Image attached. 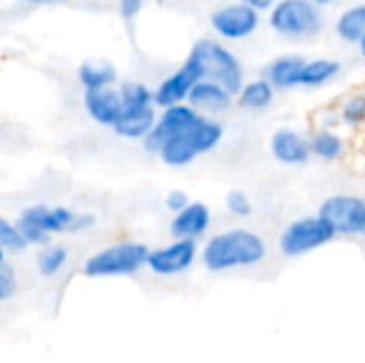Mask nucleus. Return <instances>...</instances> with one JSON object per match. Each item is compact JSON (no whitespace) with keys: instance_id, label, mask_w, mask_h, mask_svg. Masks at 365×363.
I'll list each match as a JSON object with an SVG mask.
<instances>
[{"instance_id":"nucleus-1","label":"nucleus","mask_w":365,"mask_h":363,"mask_svg":"<svg viewBox=\"0 0 365 363\" xmlns=\"http://www.w3.org/2000/svg\"><path fill=\"white\" fill-rule=\"evenodd\" d=\"M265 242L248 229H231L214 235L203 248V263L212 272L250 267L265 259Z\"/></svg>"},{"instance_id":"nucleus-2","label":"nucleus","mask_w":365,"mask_h":363,"mask_svg":"<svg viewBox=\"0 0 365 363\" xmlns=\"http://www.w3.org/2000/svg\"><path fill=\"white\" fill-rule=\"evenodd\" d=\"M220 139H222V126L212 120L199 118L184 133H180L178 137L167 141L158 154H160L163 163H167L171 167H182V165L192 163L199 154L216 148Z\"/></svg>"},{"instance_id":"nucleus-3","label":"nucleus","mask_w":365,"mask_h":363,"mask_svg":"<svg viewBox=\"0 0 365 363\" xmlns=\"http://www.w3.org/2000/svg\"><path fill=\"white\" fill-rule=\"evenodd\" d=\"M148 259H150L148 246L139 242H122L92 255L83 265V274L90 278L130 276L139 272L143 265H148Z\"/></svg>"},{"instance_id":"nucleus-4","label":"nucleus","mask_w":365,"mask_h":363,"mask_svg":"<svg viewBox=\"0 0 365 363\" xmlns=\"http://www.w3.org/2000/svg\"><path fill=\"white\" fill-rule=\"evenodd\" d=\"M192 58L199 60L205 79L220 83L225 90H229L231 94L242 92V81H244V73H242V64L240 60L220 43L203 39L192 47Z\"/></svg>"},{"instance_id":"nucleus-5","label":"nucleus","mask_w":365,"mask_h":363,"mask_svg":"<svg viewBox=\"0 0 365 363\" xmlns=\"http://www.w3.org/2000/svg\"><path fill=\"white\" fill-rule=\"evenodd\" d=\"M336 231L321 216H306L293 220L280 235V250L287 257H299L317 250L334 240Z\"/></svg>"},{"instance_id":"nucleus-6","label":"nucleus","mask_w":365,"mask_h":363,"mask_svg":"<svg viewBox=\"0 0 365 363\" xmlns=\"http://www.w3.org/2000/svg\"><path fill=\"white\" fill-rule=\"evenodd\" d=\"M269 24L280 34L304 36L319 30L321 13L312 0H280L269 13Z\"/></svg>"},{"instance_id":"nucleus-7","label":"nucleus","mask_w":365,"mask_h":363,"mask_svg":"<svg viewBox=\"0 0 365 363\" xmlns=\"http://www.w3.org/2000/svg\"><path fill=\"white\" fill-rule=\"evenodd\" d=\"M319 216L336 233H361L365 225V201L353 195H334L321 203Z\"/></svg>"},{"instance_id":"nucleus-8","label":"nucleus","mask_w":365,"mask_h":363,"mask_svg":"<svg viewBox=\"0 0 365 363\" xmlns=\"http://www.w3.org/2000/svg\"><path fill=\"white\" fill-rule=\"evenodd\" d=\"M203 79H205V75H203V68H201L199 60L192 58V56H188V60L173 75H169L158 86V90L154 94V101H156V105H160L165 109L175 107L184 98H188L190 92L195 90V86L199 81H203Z\"/></svg>"},{"instance_id":"nucleus-9","label":"nucleus","mask_w":365,"mask_h":363,"mask_svg":"<svg viewBox=\"0 0 365 363\" xmlns=\"http://www.w3.org/2000/svg\"><path fill=\"white\" fill-rule=\"evenodd\" d=\"M201 116L188 107V105H175L163 111V116L158 118L154 131L150 133V137L145 139V148L150 152H160L163 145L167 141H171L173 137H178L180 133H184L188 126H192Z\"/></svg>"},{"instance_id":"nucleus-10","label":"nucleus","mask_w":365,"mask_h":363,"mask_svg":"<svg viewBox=\"0 0 365 363\" xmlns=\"http://www.w3.org/2000/svg\"><path fill=\"white\" fill-rule=\"evenodd\" d=\"M197 257V244L195 240H178L165 248H158L150 252L148 267L158 276H173L186 272Z\"/></svg>"},{"instance_id":"nucleus-11","label":"nucleus","mask_w":365,"mask_h":363,"mask_svg":"<svg viewBox=\"0 0 365 363\" xmlns=\"http://www.w3.org/2000/svg\"><path fill=\"white\" fill-rule=\"evenodd\" d=\"M212 26L216 28L218 34H222L227 39H244L257 30L259 11H255L252 6H248L244 2L229 4L214 13Z\"/></svg>"},{"instance_id":"nucleus-12","label":"nucleus","mask_w":365,"mask_h":363,"mask_svg":"<svg viewBox=\"0 0 365 363\" xmlns=\"http://www.w3.org/2000/svg\"><path fill=\"white\" fill-rule=\"evenodd\" d=\"M83 105L90 113L92 120H96L98 124L105 126H115V122L122 118L124 113V103H122V94L111 90V88H103V90H86L83 94Z\"/></svg>"},{"instance_id":"nucleus-13","label":"nucleus","mask_w":365,"mask_h":363,"mask_svg":"<svg viewBox=\"0 0 365 363\" xmlns=\"http://www.w3.org/2000/svg\"><path fill=\"white\" fill-rule=\"evenodd\" d=\"M269 148L274 158L284 165H304L312 154V145L308 143V139L291 128H280L278 133H274Z\"/></svg>"},{"instance_id":"nucleus-14","label":"nucleus","mask_w":365,"mask_h":363,"mask_svg":"<svg viewBox=\"0 0 365 363\" xmlns=\"http://www.w3.org/2000/svg\"><path fill=\"white\" fill-rule=\"evenodd\" d=\"M75 212H71L68 208H49V205H30L24 210L21 214V223H28V225H34L38 227L41 231H45L47 235L49 233H62V231H68L73 229V223H75Z\"/></svg>"},{"instance_id":"nucleus-15","label":"nucleus","mask_w":365,"mask_h":363,"mask_svg":"<svg viewBox=\"0 0 365 363\" xmlns=\"http://www.w3.org/2000/svg\"><path fill=\"white\" fill-rule=\"evenodd\" d=\"M210 208L205 203L195 201L184 212L175 214L171 223V233L178 240H195L205 233V229L210 227Z\"/></svg>"},{"instance_id":"nucleus-16","label":"nucleus","mask_w":365,"mask_h":363,"mask_svg":"<svg viewBox=\"0 0 365 363\" xmlns=\"http://www.w3.org/2000/svg\"><path fill=\"white\" fill-rule=\"evenodd\" d=\"M231 92L225 90L220 83L203 79L195 86V90L190 92L188 101L192 105V109H205V111H222L231 105Z\"/></svg>"},{"instance_id":"nucleus-17","label":"nucleus","mask_w":365,"mask_h":363,"mask_svg":"<svg viewBox=\"0 0 365 363\" xmlns=\"http://www.w3.org/2000/svg\"><path fill=\"white\" fill-rule=\"evenodd\" d=\"M156 126V113L152 107L139 111H124L113 131L124 139H148Z\"/></svg>"},{"instance_id":"nucleus-18","label":"nucleus","mask_w":365,"mask_h":363,"mask_svg":"<svg viewBox=\"0 0 365 363\" xmlns=\"http://www.w3.org/2000/svg\"><path fill=\"white\" fill-rule=\"evenodd\" d=\"M306 62L299 56H284L278 58L276 62L269 64L267 68V81L276 88H291L302 83V73H304Z\"/></svg>"},{"instance_id":"nucleus-19","label":"nucleus","mask_w":365,"mask_h":363,"mask_svg":"<svg viewBox=\"0 0 365 363\" xmlns=\"http://www.w3.org/2000/svg\"><path fill=\"white\" fill-rule=\"evenodd\" d=\"M336 32L349 43H361L365 39V4L346 9L336 21Z\"/></svg>"},{"instance_id":"nucleus-20","label":"nucleus","mask_w":365,"mask_h":363,"mask_svg":"<svg viewBox=\"0 0 365 363\" xmlns=\"http://www.w3.org/2000/svg\"><path fill=\"white\" fill-rule=\"evenodd\" d=\"M79 81L86 90H103L115 81V68L109 62H86L79 66Z\"/></svg>"},{"instance_id":"nucleus-21","label":"nucleus","mask_w":365,"mask_h":363,"mask_svg":"<svg viewBox=\"0 0 365 363\" xmlns=\"http://www.w3.org/2000/svg\"><path fill=\"white\" fill-rule=\"evenodd\" d=\"M274 101V86L265 79H257V81H250L242 88L240 92V105L244 109H252V111H259V109H265L269 107Z\"/></svg>"},{"instance_id":"nucleus-22","label":"nucleus","mask_w":365,"mask_h":363,"mask_svg":"<svg viewBox=\"0 0 365 363\" xmlns=\"http://www.w3.org/2000/svg\"><path fill=\"white\" fill-rule=\"evenodd\" d=\"M338 73H340V64H338L336 60H325V58L310 60V62H306V66H304L302 86H321V83H327V81L334 79Z\"/></svg>"},{"instance_id":"nucleus-23","label":"nucleus","mask_w":365,"mask_h":363,"mask_svg":"<svg viewBox=\"0 0 365 363\" xmlns=\"http://www.w3.org/2000/svg\"><path fill=\"white\" fill-rule=\"evenodd\" d=\"M122 94V103H124V111H139V109H148L152 107L154 94L150 92L148 86L139 83V81H128L122 86L120 90Z\"/></svg>"},{"instance_id":"nucleus-24","label":"nucleus","mask_w":365,"mask_h":363,"mask_svg":"<svg viewBox=\"0 0 365 363\" xmlns=\"http://www.w3.org/2000/svg\"><path fill=\"white\" fill-rule=\"evenodd\" d=\"M312 145V152L325 160H334L342 154V139L336 135V133H329V131H323V133H317L314 139L310 141Z\"/></svg>"},{"instance_id":"nucleus-25","label":"nucleus","mask_w":365,"mask_h":363,"mask_svg":"<svg viewBox=\"0 0 365 363\" xmlns=\"http://www.w3.org/2000/svg\"><path fill=\"white\" fill-rule=\"evenodd\" d=\"M66 259H68L66 248H62V246H45L41 250V255H38V261H36L38 263V272L43 276H53V274H58L64 267Z\"/></svg>"},{"instance_id":"nucleus-26","label":"nucleus","mask_w":365,"mask_h":363,"mask_svg":"<svg viewBox=\"0 0 365 363\" xmlns=\"http://www.w3.org/2000/svg\"><path fill=\"white\" fill-rule=\"evenodd\" d=\"M0 246L2 250H11V252H21L28 246L19 225H13L6 218L0 220Z\"/></svg>"},{"instance_id":"nucleus-27","label":"nucleus","mask_w":365,"mask_h":363,"mask_svg":"<svg viewBox=\"0 0 365 363\" xmlns=\"http://www.w3.org/2000/svg\"><path fill=\"white\" fill-rule=\"evenodd\" d=\"M227 210L233 214V216H250L252 214V201L248 199V195L244 190H231L227 195Z\"/></svg>"},{"instance_id":"nucleus-28","label":"nucleus","mask_w":365,"mask_h":363,"mask_svg":"<svg viewBox=\"0 0 365 363\" xmlns=\"http://www.w3.org/2000/svg\"><path fill=\"white\" fill-rule=\"evenodd\" d=\"M342 118L349 122V124H359L365 120V96H353L346 105H344V111H342Z\"/></svg>"},{"instance_id":"nucleus-29","label":"nucleus","mask_w":365,"mask_h":363,"mask_svg":"<svg viewBox=\"0 0 365 363\" xmlns=\"http://www.w3.org/2000/svg\"><path fill=\"white\" fill-rule=\"evenodd\" d=\"M15 287H17V280H15V274H13V267L2 261L0 263V300H9L13 293H15Z\"/></svg>"},{"instance_id":"nucleus-30","label":"nucleus","mask_w":365,"mask_h":363,"mask_svg":"<svg viewBox=\"0 0 365 363\" xmlns=\"http://www.w3.org/2000/svg\"><path fill=\"white\" fill-rule=\"evenodd\" d=\"M165 205H167L169 212L180 214V212H184V210L190 205V201H188L186 193H182V190H171V193L167 195V199H165Z\"/></svg>"},{"instance_id":"nucleus-31","label":"nucleus","mask_w":365,"mask_h":363,"mask_svg":"<svg viewBox=\"0 0 365 363\" xmlns=\"http://www.w3.org/2000/svg\"><path fill=\"white\" fill-rule=\"evenodd\" d=\"M19 225V229H21V233H24V237H26V242L28 244H45L47 242V233L45 231H41L38 227H34V225H28V223H17Z\"/></svg>"},{"instance_id":"nucleus-32","label":"nucleus","mask_w":365,"mask_h":363,"mask_svg":"<svg viewBox=\"0 0 365 363\" xmlns=\"http://www.w3.org/2000/svg\"><path fill=\"white\" fill-rule=\"evenodd\" d=\"M143 0H120V11L124 17H135L141 9Z\"/></svg>"},{"instance_id":"nucleus-33","label":"nucleus","mask_w":365,"mask_h":363,"mask_svg":"<svg viewBox=\"0 0 365 363\" xmlns=\"http://www.w3.org/2000/svg\"><path fill=\"white\" fill-rule=\"evenodd\" d=\"M242 2L252 6L255 11H265V9H269L274 4V0H242Z\"/></svg>"},{"instance_id":"nucleus-34","label":"nucleus","mask_w":365,"mask_h":363,"mask_svg":"<svg viewBox=\"0 0 365 363\" xmlns=\"http://www.w3.org/2000/svg\"><path fill=\"white\" fill-rule=\"evenodd\" d=\"M312 2H317V4H329V2H334V0H312Z\"/></svg>"},{"instance_id":"nucleus-35","label":"nucleus","mask_w":365,"mask_h":363,"mask_svg":"<svg viewBox=\"0 0 365 363\" xmlns=\"http://www.w3.org/2000/svg\"><path fill=\"white\" fill-rule=\"evenodd\" d=\"M359 47H361V53H364V58H365V39L359 43Z\"/></svg>"},{"instance_id":"nucleus-36","label":"nucleus","mask_w":365,"mask_h":363,"mask_svg":"<svg viewBox=\"0 0 365 363\" xmlns=\"http://www.w3.org/2000/svg\"><path fill=\"white\" fill-rule=\"evenodd\" d=\"M28 2H49V0H28Z\"/></svg>"},{"instance_id":"nucleus-37","label":"nucleus","mask_w":365,"mask_h":363,"mask_svg":"<svg viewBox=\"0 0 365 363\" xmlns=\"http://www.w3.org/2000/svg\"><path fill=\"white\" fill-rule=\"evenodd\" d=\"M361 235H365V225H364V231H361Z\"/></svg>"}]
</instances>
